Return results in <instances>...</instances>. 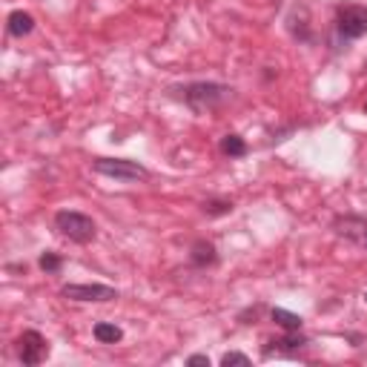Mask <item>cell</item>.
Returning <instances> with one entry per match:
<instances>
[{
	"mask_svg": "<svg viewBox=\"0 0 367 367\" xmlns=\"http://www.w3.org/2000/svg\"><path fill=\"white\" fill-rule=\"evenodd\" d=\"M38 264H40V270H43V273H57V270L63 267V258H60L57 253H43Z\"/></svg>",
	"mask_w": 367,
	"mask_h": 367,
	"instance_id": "obj_12",
	"label": "cell"
},
{
	"mask_svg": "<svg viewBox=\"0 0 367 367\" xmlns=\"http://www.w3.org/2000/svg\"><path fill=\"white\" fill-rule=\"evenodd\" d=\"M187 364H190V367H209V356L195 353V356H190V358H187Z\"/></svg>",
	"mask_w": 367,
	"mask_h": 367,
	"instance_id": "obj_16",
	"label": "cell"
},
{
	"mask_svg": "<svg viewBox=\"0 0 367 367\" xmlns=\"http://www.w3.org/2000/svg\"><path fill=\"white\" fill-rule=\"evenodd\" d=\"M92 170L98 175H106V178H115V181H126V184L143 181L146 175H150L138 161H126V158H98L92 164Z\"/></svg>",
	"mask_w": 367,
	"mask_h": 367,
	"instance_id": "obj_3",
	"label": "cell"
},
{
	"mask_svg": "<svg viewBox=\"0 0 367 367\" xmlns=\"http://www.w3.org/2000/svg\"><path fill=\"white\" fill-rule=\"evenodd\" d=\"M361 247H367V233H364V239H361Z\"/></svg>",
	"mask_w": 367,
	"mask_h": 367,
	"instance_id": "obj_17",
	"label": "cell"
},
{
	"mask_svg": "<svg viewBox=\"0 0 367 367\" xmlns=\"http://www.w3.org/2000/svg\"><path fill=\"white\" fill-rule=\"evenodd\" d=\"M60 296L69 302H115L118 290L109 284H66L60 287Z\"/></svg>",
	"mask_w": 367,
	"mask_h": 367,
	"instance_id": "obj_4",
	"label": "cell"
},
{
	"mask_svg": "<svg viewBox=\"0 0 367 367\" xmlns=\"http://www.w3.org/2000/svg\"><path fill=\"white\" fill-rule=\"evenodd\" d=\"M204 212L207 215H227V212H233V201H204Z\"/></svg>",
	"mask_w": 367,
	"mask_h": 367,
	"instance_id": "obj_13",
	"label": "cell"
},
{
	"mask_svg": "<svg viewBox=\"0 0 367 367\" xmlns=\"http://www.w3.org/2000/svg\"><path fill=\"white\" fill-rule=\"evenodd\" d=\"M336 26H339V35L347 38V40H356V38L367 35V6H358V4L341 6L339 18H336Z\"/></svg>",
	"mask_w": 367,
	"mask_h": 367,
	"instance_id": "obj_5",
	"label": "cell"
},
{
	"mask_svg": "<svg viewBox=\"0 0 367 367\" xmlns=\"http://www.w3.org/2000/svg\"><path fill=\"white\" fill-rule=\"evenodd\" d=\"M55 227H57L60 236H66L69 241H75V244H89L95 239V233H98L92 218L84 215V212H75V209H60L55 215Z\"/></svg>",
	"mask_w": 367,
	"mask_h": 367,
	"instance_id": "obj_2",
	"label": "cell"
},
{
	"mask_svg": "<svg viewBox=\"0 0 367 367\" xmlns=\"http://www.w3.org/2000/svg\"><path fill=\"white\" fill-rule=\"evenodd\" d=\"M230 95H233L230 87L212 84V81H195V84H187V87L181 89V98H184V104H187L192 112L215 109L218 104H224Z\"/></svg>",
	"mask_w": 367,
	"mask_h": 367,
	"instance_id": "obj_1",
	"label": "cell"
},
{
	"mask_svg": "<svg viewBox=\"0 0 367 367\" xmlns=\"http://www.w3.org/2000/svg\"><path fill=\"white\" fill-rule=\"evenodd\" d=\"M92 333H95V339H98L101 344H118V341L124 339V330H121L118 324H109V322H98Z\"/></svg>",
	"mask_w": 367,
	"mask_h": 367,
	"instance_id": "obj_10",
	"label": "cell"
},
{
	"mask_svg": "<svg viewBox=\"0 0 367 367\" xmlns=\"http://www.w3.org/2000/svg\"><path fill=\"white\" fill-rule=\"evenodd\" d=\"M215 247L209 244V241H195L192 244V250H190V261L195 264V267H209V264H215Z\"/></svg>",
	"mask_w": 367,
	"mask_h": 367,
	"instance_id": "obj_8",
	"label": "cell"
},
{
	"mask_svg": "<svg viewBox=\"0 0 367 367\" xmlns=\"http://www.w3.org/2000/svg\"><path fill=\"white\" fill-rule=\"evenodd\" d=\"M32 29H35V18H32L29 12L15 9V12L9 15V35H12V38H26Z\"/></svg>",
	"mask_w": 367,
	"mask_h": 367,
	"instance_id": "obj_7",
	"label": "cell"
},
{
	"mask_svg": "<svg viewBox=\"0 0 367 367\" xmlns=\"http://www.w3.org/2000/svg\"><path fill=\"white\" fill-rule=\"evenodd\" d=\"M221 364H224V367H230V364H241V367H247V364H250V356H244V353H236V350H233V353H224V356H221Z\"/></svg>",
	"mask_w": 367,
	"mask_h": 367,
	"instance_id": "obj_15",
	"label": "cell"
},
{
	"mask_svg": "<svg viewBox=\"0 0 367 367\" xmlns=\"http://www.w3.org/2000/svg\"><path fill=\"white\" fill-rule=\"evenodd\" d=\"M221 153L230 155V158H241V155H247V141L241 135H224L221 138Z\"/></svg>",
	"mask_w": 367,
	"mask_h": 367,
	"instance_id": "obj_11",
	"label": "cell"
},
{
	"mask_svg": "<svg viewBox=\"0 0 367 367\" xmlns=\"http://www.w3.org/2000/svg\"><path fill=\"white\" fill-rule=\"evenodd\" d=\"M364 112H367V104H364Z\"/></svg>",
	"mask_w": 367,
	"mask_h": 367,
	"instance_id": "obj_19",
	"label": "cell"
},
{
	"mask_svg": "<svg viewBox=\"0 0 367 367\" xmlns=\"http://www.w3.org/2000/svg\"><path fill=\"white\" fill-rule=\"evenodd\" d=\"M18 353H21V361L26 367H35L40 361H46L49 356V341L38 333V330H26L21 339H18Z\"/></svg>",
	"mask_w": 367,
	"mask_h": 367,
	"instance_id": "obj_6",
	"label": "cell"
},
{
	"mask_svg": "<svg viewBox=\"0 0 367 367\" xmlns=\"http://www.w3.org/2000/svg\"><path fill=\"white\" fill-rule=\"evenodd\" d=\"M275 344H281L284 350H296V347H302V344H307V339H305V336H292V330H290V336H284V339H278Z\"/></svg>",
	"mask_w": 367,
	"mask_h": 367,
	"instance_id": "obj_14",
	"label": "cell"
},
{
	"mask_svg": "<svg viewBox=\"0 0 367 367\" xmlns=\"http://www.w3.org/2000/svg\"><path fill=\"white\" fill-rule=\"evenodd\" d=\"M270 316H273V322H275L278 327H284L287 333H290V330H292V333H299V330H302V324H305V319H302V316L290 313V310H281V307H275Z\"/></svg>",
	"mask_w": 367,
	"mask_h": 367,
	"instance_id": "obj_9",
	"label": "cell"
},
{
	"mask_svg": "<svg viewBox=\"0 0 367 367\" xmlns=\"http://www.w3.org/2000/svg\"><path fill=\"white\" fill-rule=\"evenodd\" d=\"M364 302H367V292H364Z\"/></svg>",
	"mask_w": 367,
	"mask_h": 367,
	"instance_id": "obj_18",
	"label": "cell"
}]
</instances>
